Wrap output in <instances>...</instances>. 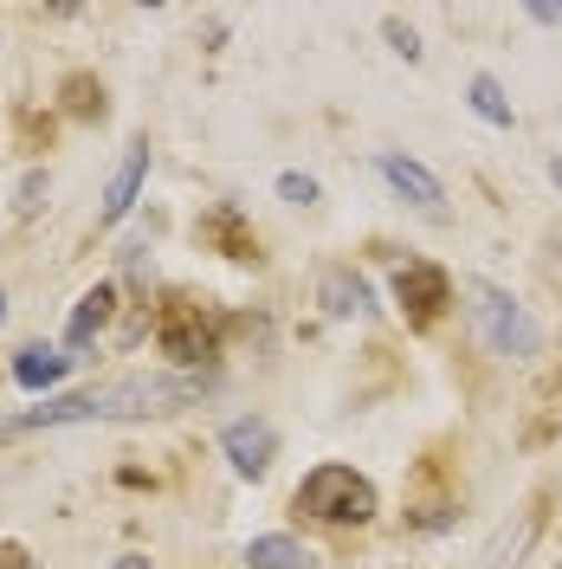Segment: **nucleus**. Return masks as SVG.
<instances>
[{
  "label": "nucleus",
  "mask_w": 562,
  "mask_h": 569,
  "mask_svg": "<svg viewBox=\"0 0 562 569\" xmlns=\"http://www.w3.org/2000/svg\"><path fill=\"white\" fill-rule=\"evenodd\" d=\"M220 447H227V460H233V472L240 479H265L272 472V453H279V433H272V421H233L227 433H220Z\"/></svg>",
  "instance_id": "obj_5"
},
{
  "label": "nucleus",
  "mask_w": 562,
  "mask_h": 569,
  "mask_svg": "<svg viewBox=\"0 0 562 569\" xmlns=\"http://www.w3.org/2000/svg\"><path fill=\"white\" fill-rule=\"evenodd\" d=\"M78 362V356H59V350H20L13 356V382L20 389H52V382H66V369Z\"/></svg>",
  "instance_id": "obj_12"
},
{
  "label": "nucleus",
  "mask_w": 562,
  "mask_h": 569,
  "mask_svg": "<svg viewBox=\"0 0 562 569\" xmlns=\"http://www.w3.org/2000/svg\"><path fill=\"white\" fill-rule=\"evenodd\" d=\"M117 569H149V563H142V557H117Z\"/></svg>",
  "instance_id": "obj_20"
},
{
  "label": "nucleus",
  "mask_w": 562,
  "mask_h": 569,
  "mask_svg": "<svg viewBox=\"0 0 562 569\" xmlns=\"http://www.w3.org/2000/svg\"><path fill=\"white\" fill-rule=\"evenodd\" d=\"M298 511H311L317 525H369L375 518V486L355 466H317L298 486Z\"/></svg>",
  "instance_id": "obj_3"
},
{
  "label": "nucleus",
  "mask_w": 562,
  "mask_h": 569,
  "mask_svg": "<svg viewBox=\"0 0 562 569\" xmlns=\"http://www.w3.org/2000/svg\"><path fill=\"white\" fill-rule=\"evenodd\" d=\"M388 39H394V52H401V59H421V39L408 33L401 20H388Z\"/></svg>",
  "instance_id": "obj_18"
},
{
  "label": "nucleus",
  "mask_w": 562,
  "mask_h": 569,
  "mask_svg": "<svg viewBox=\"0 0 562 569\" xmlns=\"http://www.w3.org/2000/svg\"><path fill=\"white\" fill-rule=\"evenodd\" d=\"M208 233H213V240H227V247H233V259H252V240L240 233L233 208H220V213H213V220H208Z\"/></svg>",
  "instance_id": "obj_15"
},
{
  "label": "nucleus",
  "mask_w": 562,
  "mask_h": 569,
  "mask_svg": "<svg viewBox=\"0 0 562 569\" xmlns=\"http://www.w3.org/2000/svg\"><path fill=\"white\" fill-rule=\"evenodd\" d=\"M162 350L175 356V362H208L213 356V330L201 318V305H169V318H162Z\"/></svg>",
  "instance_id": "obj_7"
},
{
  "label": "nucleus",
  "mask_w": 562,
  "mask_h": 569,
  "mask_svg": "<svg viewBox=\"0 0 562 569\" xmlns=\"http://www.w3.org/2000/svg\"><path fill=\"white\" fill-rule=\"evenodd\" d=\"M142 181H149V142H130V149H123V162L110 169V188H104V208H98V227H117L123 213L137 208Z\"/></svg>",
  "instance_id": "obj_6"
},
{
  "label": "nucleus",
  "mask_w": 562,
  "mask_h": 569,
  "mask_svg": "<svg viewBox=\"0 0 562 569\" xmlns=\"http://www.w3.org/2000/svg\"><path fill=\"white\" fill-rule=\"evenodd\" d=\"M536 525H543V511H524V525H518V531H498V543L485 550V569H518V557L530 550Z\"/></svg>",
  "instance_id": "obj_14"
},
{
  "label": "nucleus",
  "mask_w": 562,
  "mask_h": 569,
  "mask_svg": "<svg viewBox=\"0 0 562 569\" xmlns=\"http://www.w3.org/2000/svg\"><path fill=\"white\" fill-rule=\"evenodd\" d=\"M279 194H284V201H298V208H311V201H317V181L298 176V169H284V176H279Z\"/></svg>",
  "instance_id": "obj_17"
},
{
  "label": "nucleus",
  "mask_w": 562,
  "mask_h": 569,
  "mask_svg": "<svg viewBox=\"0 0 562 569\" xmlns=\"http://www.w3.org/2000/svg\"><path fill=\"white\" fill-rule=\"evenodd\" d=\"M247 563L252 569H317V557L298 543V537L272 531V537H252L247 543Z\"/></svg>",
  "instance_id": "obj_11"
},
{
  "label": "nucleus",
  "mask_w": 562,
  "mask_h": 569,
  "mask_svg": "<svg viewBox=\"0 0 562 569\" xmlns=\"http://www.w3.org/2000/svg\"><path fill=\"white\" fill-rule=\"evenodd\" d=\"M530 20L536 27H562V7H530Z\"/></svg>",
  "instance_id": "obj_19"
},
{
  "label": "nucleus",
  "mask_w": 562,
  "mask_h": 569,
  "mask_svg": "<svg viewBox=\"0 0 562 569\" xmlns=\"http://www.w3.org/2000/svg\"><path fill=\"white\" fill-rule=\"evenodd\" d=\"M110 311H117V284H91V291L78 298L71 323H66V350H84V343H91V337L110 323Z\"/></svg>",
  "instance_id": "obj_10"
},
{
  "label": "nucleus",
  "mask_w": 562,
  "mask_h": 569,
  "mask_svg": "<svg viewBox=\"0 0 562 569\" xmlns=\"http://www.w3.org/2000/svg\"><path fill=\"white\" fill-rule=\"evenodd\" d=\"M394 298H401V311L414 323H433L453 305V279H446L440 266H426V259H408V266L394 272Z\"/></svg>",
  "instance_id": "obj_4"
},
{
  "label": "nucleus",
  "mask_w": 562,
  "mask_h": 569,
  "mask_svg": "<svg viewBox=\"0 0 562 569\" xmlns=\"http://www.w3.org/2000/svg\"><path fill=\"white\" fill-rule=\"evenodd\" d=\"M317 305H323L330 318H375L369 279H362V272H350V266H330V272L317 279Z\"/></svg>",
  "instance_id": "obj_8"
},
{
  "label": "nucleus",
  "mask_w": 562,
  "mask_h": 569,
  "mask_svg": "<svg viewBox=\"0 0 562 569\" xmlns=\"http://www.w3.org/2000/svg\"><path fill=\"white\" fill-rule=\"evenodd\" d=\"M465 298H472L465 311H472V330L485 337V350L511 356V362H530V356L543 350V330H536V318H530L511 291H498L492 279H472V284H465Z\"/></svg>",
  "instance_id": "obj_2"
},
{
  "label": "nucleus",
  "mask_w": 562,
  "mask_h": 569,
  "mask_svg": "<svg viewBox=\"0 0 562 569\" xmlns=\"http://www.w3.org/2000/svg\"><path fill=\"white\" fill-rule=\"evenodd\" d=\"M550 176H556V188H562V156H556V162H550Z\"/></svg>",
  "instance_id": "obj_21"
},
{
  "label": "nucleus",
  "mask_w": 562,
  "mask_h": 569,
  "mask_svg": "<svg viewBox=\"0 0 562 569\" xmlns=\"http://www.w3.org/2000/svg\"><path fill=\"white\" fill-rule=\"evenodd\" d=\"M46 188H52V181H46V169H27V181L13 188V213H20V220H33V213H39V194H46Z\"/></svg>",
  "instance_id": "obj_16"
},
{
  "label": "nucleus",
  "mask_w": 562,
  "mask_h": 569,
  "mask_svg": "<svg viewBox=\"0 0 562 569\" xmlns=\"http://www.w3.org/2000/svg\"><path fill=\"white\" fill-rule=\"evenodd\" d=\"M201 389H208V376H123V382L59 395L46 408H27V415L0 421V440L7 433H33V427H66V421H142V415H169L181 401H194Z\"/></svg>",
  "instance_id": "obj_1"
},
{
  "label": "nucleus",
  "mask_w": 562,
  "mask_h": 569,
  "mask_svg": "<svg viewBox=\"0 0 562 569\" xmlns=\"http://www.w3.org/2000/svg\"><path fill=\"white\" fill-rule=\"evenodd\" d=\"M382 176H388V188H394V194H408L414 208H440V201H446L440 176H433V169H421L414 156H394V149H388V156H382Z\"/></svg>",
  "instance_id": "obj_9"
},
{
  "label": "nucleus",
  "mask_w": 562,
  "mask_h": 569,
  "mask_svg": "<svg viewBox=\"0 0 562 569\" xmlns=\"http://www.w3.org/2000/svg\"><path fill=\"white\" fill-rule=\"evenodd\" d=\"M465 104L479 110V117H485L492 130H511V98H504V84H498L492 71H479V78L465 84Z\"/></svg>",
  "instance_id": "obj_13"
},
{
  "label": "nucleus",
  "mask_w": 562,
  "mask_h": 569,
  "mask_svg": "<svg viewBox=\"0 0 562 569\" xmlns=\"http://www.w3.org/2000/svg\"><path fill=\"white\" fill-rule=\"evenodd\" d=\"M0 323H7V291H0Z\"/></svg>",
  "instance_id": "obj_22"
}]
</instances>
